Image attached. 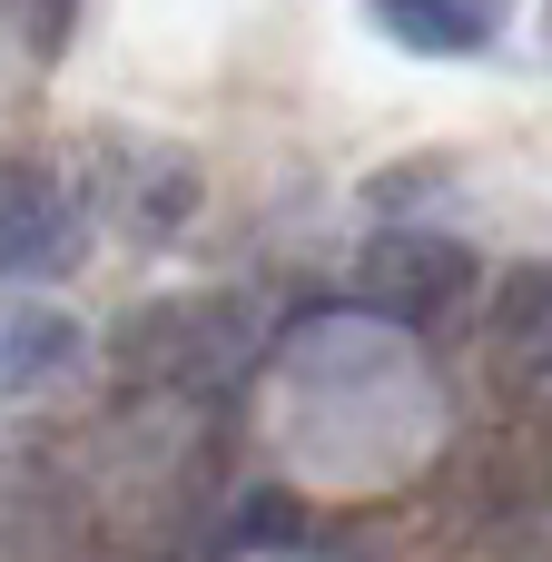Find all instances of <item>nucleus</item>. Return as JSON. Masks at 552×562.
I'll return each instance as SVG.
<instances>
[{
  "mask_svg": "<svg viewBox=\"0 0 552 562\" xmlns=\"http://www.w3.org/2000/svg\"><path fill=\"white\" fill-rule=\"evenodd\" d=\"M119 356H128V375H148V385H227V375L257 356V316H247L237 296H188V306L138 316V326L119 336Z\"/></svg>",
  "mask_w": 552,
  "mask_h": 562,
  "instance_id": "1",
  "label": "nucleus"
},
{
  "mask_svg": "<svg viewBox=\"0 0 552 562\" xmlns=\"http://www.w3.org/2000/svg\"><path fill=\"white\" fill-rule=\"evenodd\" d=\"M69 366H79V326H69L59 306L10 296V306H0V385H49V375H69Z\"/></svg>",
  "mask_w": 552,
  "mask_h": 562,
  "instance_id": "5",
  "label": "nucleus"
},
{
  "mask_svg": "<svg viewBox=\"0 0 552 562\" xmlns=\"http://www.w3.org/2000/svg\"><path fill=\"white\" fill-rule=\"evenodd\" d=\"M356 296L395 326H444L464 296H474V257L454 237H425V227H385L356 267Z\"/></svg>",
  "mask_w": 552,
  "mask_h": 562,
  "instance_id": "2",
  "label": "nucleus"
},
{
  "mask_svg": "<svg viewBox=\"0 0 552 562\" xmlns=\"http://www.w3.org/2000/svg\"><path fill=\"white\" fill-rule=\"evenodd\" d=\"M79 237H89V217H79L69 178L10 158V168H0V286H49V277H69V267H79Z\"/></svg>",
  "mask_w": 552,
  "mask_h": 562,
  "instance_id": "3",
  "label": "nucleus"
},
{
  "mask_svg": "<svg viewBox=\"0 0 552 562\" xmlns=\"http://www.w3.org/2000/svg\"><path fill=\"white\" fill-rule=\"evenodd\" d=\"M375 20L405 40V49H435V59H464L494 40L504 0H375Z\"/></svg>",
  "mask_w": 552,
  "mask_h": 562,
  "instance_id": "6",
  "label": "nucleus"
},
{
  "mask_svg": "<svg viewBox=\"0 0 552 562\" xmlns=\"http://www.w3.org/2000/svg\"><path fill=\"white\" fill-rule=\"evenodd\" d=\"M494 366L514 375V385H543L552 395V267H514L504 286H494Z\"/></svg>",
  "mask_w": 552,
  "mask_h": 562,
  "instance_id": "4",
  "label": "nucleus"
}]
</instances>
